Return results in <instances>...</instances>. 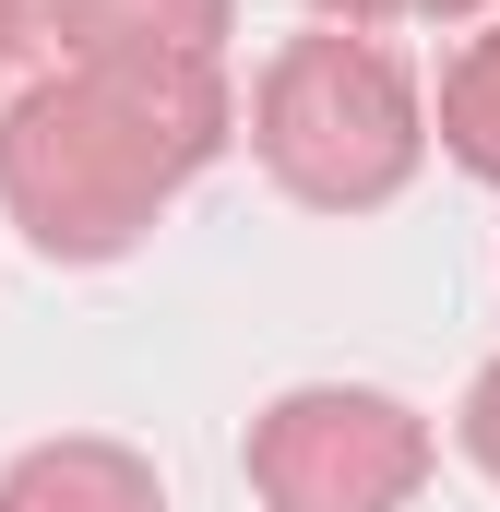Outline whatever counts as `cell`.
<instances>
[{"label":"cell","mask_w":500,"mask_h":512,"mask_svg":"<svg viewBox=\"0 0 500 512\" xmlns=\"http://www.w3.org/2000/svg\"><path fill=\"white\" fill-rule=\"evenodd\" d=\"M215 84L203 60H84L72 84L24 96L0 131V191L36 227V251H120L131 227L215 155Z\"/></svg>","instance_id":"6da1fadb"},{"label":"cell","mask_w":500,"mask_h":512,"mask_svg":"<svg viewBox=\"0 0 500 512\" xmlns=\"http://www.w3.org/2000/svg\"><path fill=\"white\" fill-rule=\"evenodd\" d=\"M262 155L298 203H381L417 167V84L370 36H310L262 72Z\"/></svg>","instance_id":"7a4b0ae2"},{"label":"cell","mask_w":500,"mask_h":512,"mask_svg":"<svg viewBox=\"0 0 500 512\" xmlns=\"http://www.w3.org/2000/svg\"><path fill=\"white\" fill-rule=\"evenodd\" d=\"M250 477L286 512H393L429 477V429L393 393H286L250 429Z\"/></svg>","instance_id":"3957f363"},{"label":"cell","mask_w":500,"mask_h":512,"mask_svg":"<svg viewBox=\"0 0 500 512\" xmlns=\"http://www.w3.org/2000/svg\"><path fill=\"white\" fill-rule=\"evenodd\" d=\"M0 512H167V501H155V477L131 453H108V441H48V453L12 465Z\"/></svg>","instance_id":"277c9868"},{"label":"cell","mask_w":500,"mask_h":512,"mask_svg":"<svg viewBox=\"0 0 500 512\" xmlns=\"http://www.w3.org/2000/svg\"><path fill=\"white\" fill-rule=\"evenodd\" d=\"M84 60H203L227 0H60Z\"/></svg>","instance_id":"5b68a950"},{"label":"cell","mask_w":500,"mask_h":512,"mask_svg":"<svg viewBox=\"0 0 500 512\" xmlns=\"http://www.w3.org/2000/svg\"><path fill=\"white\" fill-rule=\"evenodd\" d=\"M441 131H453V155H465L477 179H500V36L465 48V72H453V96H441Z\"/></svg>","instance_id":"8992f818"},{"label":"cell","mask_w":500,"mask_h":512,"mask_svg":"<svg viewBox=\"0 0 500 512\" xmlns=\"http://www.w3.org/2000/svg\"><path fill=\"white\" fill-rule=\"evenodd\" d=\"M465 453H477V465L500 477V370H489L477 393H465Z\"/></svg>","instance_id":"52a82bcc"},{"label":"cell","mask_w":500,"mask_h":512,"mask_svg":"<svg viewBox=\"0 0 500 512\" xmlns=\"http://www.w3.org/2000/svg\"><path fill=\"white\" fill-rule=\"evenodd\" d=\"M24 24H36V0H0V60L24 48Z\"/></svg>","instance_id":"ba28073f"},{"label":"cell","mask_w":500,"mask_h":512,"mask_svg":"<svg viewBox=\"0 0 500 512\" xmlns=\"http://www.w3.org/2000/svg\"><path fill=\"white\" fill-rule=\"evenodd\" d=\"M322 12H346V24H381V12H405V0H322Z\"/></svg>","instance_id":"9c48e42d"},{"label":"cell","mask_w":500,"mask_h":512,"mask_svg":"<svg viewBox=\"0 0 500 512\" xmlns=\"http://www.w3.org/2000/svg\"><path fill=\"white\" fill-rule=\"evenodd\" d=\"M417 12H477V0H417Z\"/></svg>","instance_id":"30bf717a"}]
</instances>
